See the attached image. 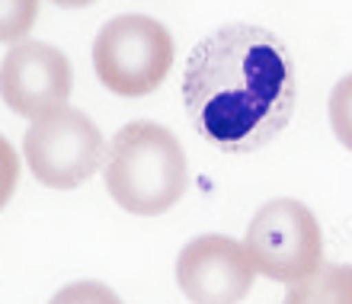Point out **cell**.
Listing matches in <instances>:
<instances>
[{"mask_svg":"<svg viewBox=\"0 0 352 304\" xmlns=\"http://www.w3.org/2000/svg\"><path fill=\"white\" fill-rule=\"evenodd\" d=\"M292 52L256 23L214 29L189 52L183 106L195 135L224 154H250L276 141L295 116Z\"/></svg>","mask_w":352,"mask_h":304,"instance_id":"cell-1","label":"cell"},{"mask_svg":"<svg viewBox=\"0 0 352 304\" xmlns=\"http://www.w3.org/2000/svg\"><path fill=\"white\" fill-rule=\"evenodd\" d=\"M186 154L176 135L157 122L138 119L122 125L106 154V189L122 212H170L186 193Z\"/></svg>","mask_w":352,"mask_h":304,"instance_id":"cell-2","label":"cell"},{"mask_svg":"<svg viewBox=\"0 0 352 304\" xmlns=\"http://www.w3.org/2000/svg\"><path fill=\"white\" fill-rule=\"evenodd\" d=\"M173 65L167 26L144 13L112 17L93 39V67L116 96H148L164 83Z\"/></svg>","mask_w":352,"mask_h":304,"instance_id":"cell-3","label":"cell"},{"mask_svg":"<svg viewBox=\"0 0 352 304\" xmlns=\"http://www.w3.org/2000/svg\"><path fill=\"white\" fill-rule=\"evenodd\" d=\"M243 247L256 272L295 285L324 266V234L314 212L298 199H269L256 208Z\"/></svg>","mask_w":352,"mask_h":304,"instance_id":"cell-4","label":"cell"},{"mask_svg":"<svg viewBox=\"0 0 352 304\" xmlns=\"http://www.w3.org/2000/svg\"><path fill=\"white\" fill-rule=\"evenodd\" d=\"M23 154L42 186L77 189L106 164L109 144L90 116L74 106H61L32 119L23 138Z\"/></svg>","mask_w":352,"mask_h":304,"instance_id":"cell-5","label":"cell"},{"mask_svg":"<svg viewBox=\"0 0 352 304\" xmlns=\"http://www.w3.org/2000/svg\"><path fill=\"white\" fill-rule=\"evenodd\" d=\"M253 276L247 247L224 234L192 237L176 257V285L192 304H241Z\"/></svg>","mask_w":352,"mask_h":304,"instance_id":"cell-6","label":"cell"},{"mask_svg":"<svg viewBox=\"0 0 352 304\" xmlns=\"http://www.w3.org/2000/svg\"><path fill=\"white\" fill-rule=\"evenodd\" d=\"M71 96V65L65 52L48 42L23 39L0 61V100L16 116L38 119L67 106Z\"/></svg>","mask_w":352,"mask_h":304,"instance_id":"cell-7","label":"cell"},{"mask_svg":"<svg viewBox=\"0 0 352 304\" xmlns=\"http://www.w3.org/2000/svg\"><path fill=\"white\" fill-rule=\"evenodd\" d=\"M285 304H352V263L320 266L288 288Z\"/></svg>","mask_w":352,"mask_h":304,"instance_id":"cell-8","label":"cell"},{"mask_svg":"<svg viewBox=\"0 0 352 304\" xmlns=\"http://www.w3.org/2000/svg\"><path fill=\"white\" fill-rule=\"evenodd\" d=\"M327 116H330V129H333L336 141L346 151H352V74L333 83L330 100H327Z\"/></svg>","mask_w":352,"mask_h":304,"instance_id":"cell-9","label":"cell"},{"mask_svg":"<svg viewBox=\"0 0 352 304\" xmlns=\"http://www.w3.org/2000/svg\"><path fill=\"white\" fill-rule=\"evenodd\" d=\"M38 17V0H0V42H23Z\"/></svg>","mask_w":352,"mask_h":304,"instance_id":"cell-10","label":"cell"},{"mask_svg":"<svg viewBox=\"0 0 352 304\" xmlns=\"http://www.w3.org/2000/svg\"><path fill=\"white\" fill-rule=\"evenodd\" d=\"M48 304H122L119 295L102 282H71L58 292Z\"/></svg>","mask_w":352,"mask_h":304,"instance_id":"cell-11","label":"cell"},{"mask_svg":"<svg viewBox=\"0 0 352 304\" xmlns=\"http://www.w3.org/2000/svg\"><path fill=\"white\" fill-rule=\"evenodd\" d=\"M19 180V157L3 135H0V208L10 202V195L16 189Z\"/></svg>","mask_w":352,"mask_h":304,"instance_id":"cell-12","label":"cell"},{"mask_svg":"<svg viewBox=\"0 0 352 304\" xmlns=\"http://www.w3.org/2000/svg\"><path fill=\"white\" fill-rule=\"evenodd\" d=\"M55 7H65V10H77V7H90L96 0H52Z\"/></svg>","mask_w":352,"mask_h":304,"instance_id":"cell-13","label":"cell"}]
</instances>
